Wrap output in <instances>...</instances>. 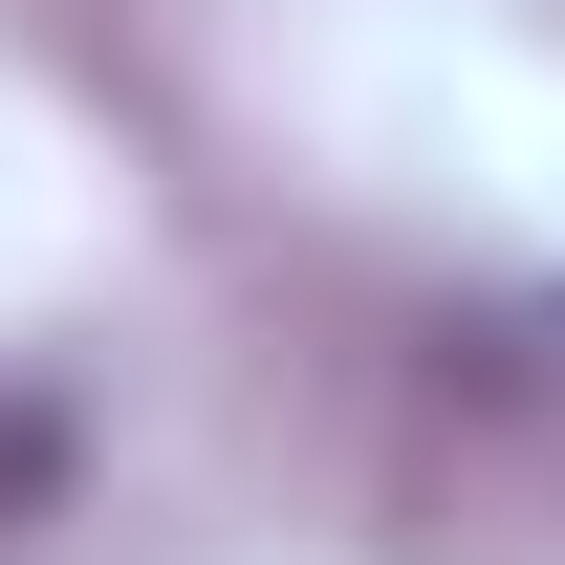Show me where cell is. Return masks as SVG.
<instances>
[{
	"instance_id": "obj_1",
	"label": "cell",
	"mask_w": 565,
	"mask_h": 565,
	"mask_svg": "<svg viewBox=\"0 0 565 565\" xmlns=\"http://www.w3.org/2000/svg\"><path fill=\"white\" fill-rule=\"evenodd\" d=\"M66 392H0V544H22V522H66Z\"/></svg>"
}]
</instances>
